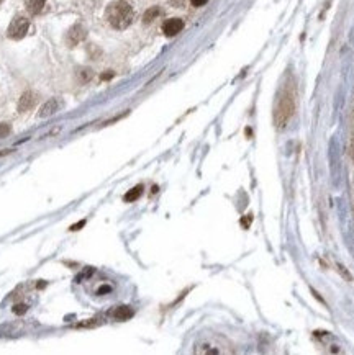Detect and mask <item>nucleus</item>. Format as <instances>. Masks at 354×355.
Listing matches in <instances>:
<instances>
[{
    "instance_id": "nucleus-1",
    "label": "nucleus",
    "mask_w": 354,
    "mask_h": 355,
    "mask_svg": "<svg viewBox=\"0 0 354 355\" xmlns=\"http://www.w3.org/2000/svg\"><path fill=\"white\" fill-rule=\"evenodd\" d=\"M105 17L115 29H125L131 25L133 18H135V12H133V7L127 0H115L107 7Z\"/></svg>"
},
{
    "instance_id": "nucleus-2",
    "label": "nucleus",
    "mask_w": 354,
    "mask_h": 355,
    "mask_svg": "<svg viewBox=\"0 0 354 355\" xmlns=\"http://www.w3.org/2000/svg\"><path fill=\"white\" fill-rule=\"evenodd\" d=\"M293 93L290 90H285L282 95H280L279 103L276 107V115H274V120H276V126L277 128H284L289 120L292 118L293 113Z\"/></svg>"
},
{
    "instance_id": "nucleus-3",
    "label": "nucleus",
    "mask_w": 354,
    "mask_h": 355,
    "mask_svg": "<svg viewBox=\"0 0 354 355\" xmlns=\"http://www.w3.org/2000/svg\"><path fill=\"white\" fill-rule=\"evenodd\" d=\"M28 28H29V21L28 18L21 17V15H17L12 23L9 25V29H7V36L12 40H21L23 36L28 33Z\"/></svg>"
},
{
    "instance_id": "nucleus-4",
    "label": "nucleus",
    "mask_w": 354,
    "mask_h": 355,
    "mask_svg": "<svg viewBox=\"0 0 354 355\" xmlns=\"http://www.w3.org/2000/svg\"><path fill=\"white\" fill-rule=\"evenodd\" d=\"M85 35L87 31L82 25H74L68 31V35H66V41H68L69 46H76V44H79L85 38Z\"/></svg>"
},
{
    "instance_id": "nucleus-5",
    "label": "nucleus",
    "mask_w": 354,
    "mask_h": 355,
    "mask_svg": "<svg viewBox=\"0 0 354 355\" xmlns=\"http://www.w3.org/2000/svg\"><path fill=\"white\" fill-rule=\"evenodd\" d=\"M36 102H38V97H36L35 92H25L18 100V112H28V110H32L36 105Z\"/></svg>"
},
{
    "instance_id": "nucleus-6",
    "label": "nucleus",
    "mask_w": 354,
    "mask_h": 355,
    "mask_svg": "<svg viewBox=\"0 0 354 355\" xmlns=\"http://www.w3.org/2000/svg\"><path fill=\"white\" fill-rule=\"evenodd\" d=\"M184 28V21L181 18H169L164 21L162 25V31L166 36H175L177 33H181Z\"/></svg>"
},
{
    "instance_id": "nucleus-7",
    "label": "nucleus",
    "mask_w": 354,
    "mask_h": 355,
    "mask_svg": "<svg viewBox=\"0 0 354 355\" xmlns=\"http://www.w3.org/2000/svg\"><path fill=\"white\" fill-rule=\"evenodd\" d=\"M57 110H59V102H57L56 99H51L49 102H46V103H44V105L41 107V110H40V116H41V118L49 116V115L56 113Z\"/></svg>"
},
{
    "instance_id": "nucleus-8",
    "label": "nucleus",
    "mask_w": 354,
    "mask_h": 355,
    "mask_svg": "<svg viewBox=\"0 0 354 355\" xmlns=\"http://www.w3.org/2000/svg\"><path fill=\"white\" fill-rule=\"evenodd\" d=\"M112 316L118 321H127L133 316V309L130 306H118L115 311L112 313Z\"/></svg>"
},
{
    "instance_id": "nucleus-9",
    "label": "nucleus",
    "mask_w": 354,
    "mask_h": 355,
    "mask_svg": "<svg viewBox=\"0 0 354 355\" xmlns=\"http://www.w3.org/2000/svg\"><path fill=\"white\" fill-rule=\"evenodd\" d=\"M44 4H46V0H25L26 10L32 15H38L43 10Z\"/></svg>"
},
{
    "instance_id": "nucleus-10",
    "label": "nucleus",
    "mask_w": 354,
    "mask_h": 355,
    "mask_svg": "<svg viewBox=\"0 0 354 355\" xmlns=\"http://www.w3.org/2000/svg\"><path fill=\"white\" fill-rule=\"evenodd\" d=\"M161 15V9L159 7H151L150 10H146L144 15H143V21L148 25V23H151L153 20H156L158 17Z\"/></svg>"
},
{
    "instance_id": "nucleus-11",
    "label": "nucleus",
    "mask_w": 354,
    "mask_h": 355,
    "mask_svg": "<svg viewBox=\"0 0 354 355\" xmlns=\"http://www.w3.org/2000/svg\"><path fill=\"white\" fill-rule=\"evenodd\" d=\"M141 193H143V187H141V185H136L135 188L128 190V193L123 197V200H125V202H135V200H138L139 197H141Z\"/></svg>"
},
{
    "instance_id": "nucleus-12",
    "label": "nucleus",
    "mask_w": 354,
    "mask_h": 355,
    "mask_svg": "<svg viewBox=\"0 0 354 355\" xmlns=\"http://www.w3.org/2000/svg\"><path fill=\"white\" fill-rule=\"evenodd\" d=\"M92 76H94V72H92L91 69H80V71L77 72V77H79V80H80L82 84L88 82V80L92 79Z\"/></svg>"
},
{
    "instance_id": "nucleus-13",
    "label": "nucleus",
    "mask_w": 354,
    "mask_h": 355,
    "mask_svg": "<svg viewBox=\"0 0 354 355\" xmlns=\"http://www.w3.org/2000/svg\"><path fill=\"white\" fill-rule=\"evenodd\" d=\"M10 133V126L5 123H0V138H5Z\"/></svg>"
},
{
    "instance_id": "nucleus-14",
    "label": "nucleus",
    "mask_w": 354,
    "mask_h": 355,
    "mask_svg": "<svg viewBox=\"0 0 354 355\" xmlns=\"http://www.w3.org/2000/svg\"><path fill=\"white\" fill-rule=\"evenodd\" d=\"M26 305H15L13 306V313L15 314H23V313H26Z\"/></svg>"
},
{
    "instance_id": "nucleus-15",
    "label": "nucleus",
    "mask_w": 354,
    "mask_h": 355,
    "mask_svg": "<svg viewBox=\"0 0 354 355\" xmlns=\"http://www.w3.org/2000/svg\"><path fill=\"white\" fill-rule=\"evenodd\" d=\"M251 221H253V216H251V214H248L246 218H243V219H241V224H243V228H248Z\"/></svg>"
},
{
    "instance_id": "nucleus-16",
    "label": "nucleus",
    "mask_w": 354,
    "mask_h": 355,
    "mask_svg": "<svg viewBox=\"0 0 354 355\" xmlns=\"http://www.w3.org/2000/svg\"><path fill=\"white\" fill-rule=\"evenodd\" d=\"M190 2L194 7H202V5H205L206 2H209V0H190Z\"/></svg>"
},
{
    "instance_id": "nucleus-17",
    "label": "nucleus",
    "mask_w": 354,
    "mask_h": 355,
    "mask_svg": "<svg viewBox=\"0 0 354 355\" xmlns=\"http://www.w3.org/2000/svg\"><path fill=\"white\" fill-rule=\"evenodd\" d=\"M85 224V221H79L77 224H74V226H71V231H77L79 228H82Z\"/></svg>"
},
{
    "instance_id": "nucleus-18",
    "label": "nucleus",
    "mask_w": 354,
    "mask_h": 355,
    "mask_svg": "<svg viewBox=\"0 0 354 355\" xmlns=\"http://www.w3.org/2000/svg\"><path fill=\"white\" fill-rule=\"evenodd\" d=\"M184 2H186V0H171V4H172L174 7H182Z\"/></svg>"
},
{
    "instance_id": "nucleus-19",
    "label": "nucleus",
    "mask_w": 354,
    "mask_h": 355,
    "mask_svg": "<svg viewBox=\"0 0 354 355\" xmlns=\"http://www.w3.org/2000/svg\"><path fill=\"white\" fill-rule=\"evenodd\" d=\"M112 77H113V72H107V74H103V76H102V80H108Z\"/></svg>"
},
{
    "instance_id": "nucleus-20",
    "label": "nucleus",
    "mask_w": 354,
    "mask_h": 355,
    "mask_svg": "<svg viewBox=\"0 0 354 355\" xmlns=\"http://www.w3.org/2000/svg\"><path fill=\"white\" fill-rule=\"evenodd\" d=\"M9 152H12V151H9V149L2 151V152H0V157H2V156H5V154H9Z\"/></svg>"
},
{
    "instance_id": "nucleus-21",
    "label": "nucleus",
    "mask_w": 354,
    "mask_h": 355,
    "mask_svg": "<svg viewBox=\"0 0 354 355\" xmlns=\"http://www.w3.org/2000/svg\"><path fill=\"white\" fill-rule=\"evenodd\" d=\"M352 157H354V144H352Z\"/></svg>"
},
{
    "instance_id": "nucleus-22",
    "label": "nucleus",
    "mask_w": 354,
    "mask_h": 355,
    "mask_svg": "<svg viewBox=\"0 0 354 355\" xmlns=\"http://www.w3.org/2000/svg\"><path fill=\"white\" fill-rule=\"evenodd\" d=\"M2 2H4V0H0V4H2Z\"/></svg>"
}]
</instances>
